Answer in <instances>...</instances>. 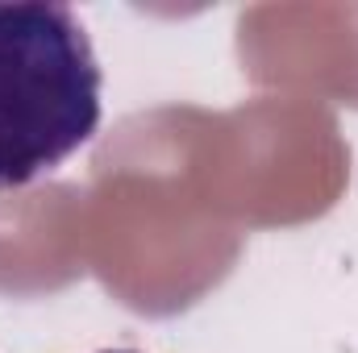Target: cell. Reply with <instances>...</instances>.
<instances>
[{"mask_svg":"<svg viewBox=\"0 0 358 353\" xmlns=\"http://www.w3.org/2000/svg\"><path fill=\"white\" fill-rule=\"evenodd\" d=\"M100 63L67 4H0V191L59 171L100 129Z\"/></svg>","mask_w":358,"mask_h":353,"instance_id":"6da1fadb","label":"cell"},{"mask_svg":"<svg viewBox=\"0 0 358 353\" xmlns=\"http://www.w3.org/2000/svg\"><path fill=\"white\" fill-rule=\"evenodd\" d=\"M104 353H134V350H104Z\"/></svg>","mask_w":358,"mask_h":353,"instance_id":"7a4b0ae2","label":"cell"}]
</instances>
